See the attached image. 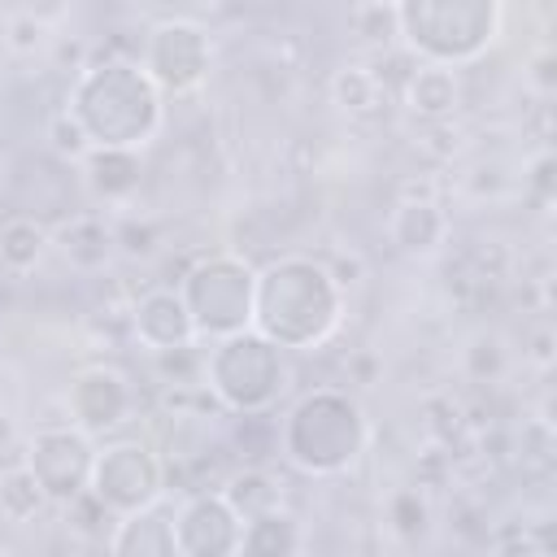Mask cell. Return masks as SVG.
I'll list each match as a JSON object with an SVG mask.
<instances>
[{
	"label": "cell",
	"instance_id": "cell-1",
	"mask_svg": "<svg viewBox=\"0 0 557 557\" xmlns=\"http://www.w3.org/2000/svg\"><path fill=\"white\" fill-rule=\"evenodd\" d=\"M344 322V287L313 257H274L252 283V331L283 352L326 344Z\"/></svg>",
	"mask_w": 557,
	"mask_h": 557
},
{
	"label": "cell",
	"instance_id": "cell-2",
	"mask_svg": "<svg viewBox=\"0 0 557 557\" xmlns=\"http://www.w3.org/2000/svg\"><path fill=\"white\" fill-rule=\"evenodd\" d=\"M70 117L83 126L91 148H126L139 152L157 139L165 122V96L131 57L87 61L65 96Z\"/></svg>",
	"mask_w": 557,
	"mask_h": 557
},
{
	"label": "cell",
	"instance_id": "cell-3",
	"mask_svg": "<svg viewBox=\"0 0 557 557\" xmlns=\"http://www.w3.org/2000/svg\"><path fill=\"white\" fill-rule=\"evenodd\" d=\"M370 448V422L352 392L309 387L278 422V457L309 479H335Z\"/></svg>",
	"mask_w": 557,
	"mask_h": 557
},
{
	"label": "cell",
	"instance_id": "cell-4",
	"mask_svg": "<svg viewBox=\"0 0 557 557\" xmlns=\"http://www.w3.org/2000/svg\"><path fill=\"white\" fill-rule=\"evenodd\" d=\"M505 26L500 0H400L396 35L426 65H470L479 61Z\"/></svg>",
	"mask_w": 557,
	"mask_h": 557
},
{
	"label": "cell",
	"instance_id": "cell-5",
	"mask_svg": "<svg viewBox=\"0 0 557 557\" xmlns=\"http://www.w3.org/2000/svg\"><path fill=\"white\" fill-rule=\"evenodd\" d=\"M200 383L235 418L270 413L287 387V361L283 348H274L265 335L248 326L209 344V352L200 357Z\"/></svg>",
	"mask_w": 557,
	"mask_h": 557
},
{
	"label": "cell",
	"instance_id": "cell-6",
	"mask_svg": "<svg viewBox=\"0 0 557 557\" xmlns=\"http://www.w3.org/2000/svg\"><path fill=\"white\" fill-rule=\"evenodd\" d=\"M252 283L257 265L239 252H205L178 278V296L196 326V339H226L252 326Z\"/></svg>",
	"mask_w": 557,
	"mask_h": 557
},
{
	"label": "cell",
	"instance_id": "cell-7",
	"mask_svg": "<svg viewBox=\"0 0 557 557\" xmlns=\"http://www.w3.org/2000/svg\"><path fill=\"white\" fill-rule=\"evenodd\" d=\"M135 61L161 96H191L209 83L213 35L191 17H161L157 26H148Z\"/></svg>",
	"mask_w": 557,
	"mask_h": 557
},
{
	"label": "cell",
	"instance_id": "cell-8",
	"mask_svg": "<svg viewBox=\"0 0 557 557\" xmlns=\"http://www.w3.org/2000/svg\"><path fill=\"white\" fill-rule=\"evenodd\" d=\"M87 496L113 518L148 509L165 496V461L144 440H113L96 448Z\"/></svg>",
	"mask_w": 557,
	"mask_h": 557
},
{
	"label": "cell",
	"instance_id": "cell-9",
	"mask_svg": "<svg viewBox=\"0 0 557 557\" xmlns=\"http://www.w3.org/2000/svg\"><path fill=\"white\" fill-rule=\"evenodd\" d=\"M91 461H96V444L78 426H39L22 453V466L35 474L48 505H74L78 496H87Z\"/></svg>",
	"mask_w": 557,
	"mask_h": 557
},
{
	"label": "cell",
	"instance_id": "cell-10",
	"mask_svg": "<svg viewBox=\"0 0 557 557\" xmlns=\"http://www.w3.org/2000/svg\"><path fill=\"white\" fill-rule=\"evenodd\" d=\"M131 405H135L131 379L113 366H83L65 387L70 426H78L83 435L117 431L131 418Z\"/></svg>",
	"mask_w": 557,
	"mask_h": 557
},
{
	"label": "cell",
	"instance_id": "cell-11",
	"mask_svg": "<svg viewBox=\"0 0 557 557\" xmlns=\"http://www.w3.org/2000/svg\"><path fill=\"white\" fill-rule=\"evenodd\" d=\"M244 518L226 505L222 492H196L174 509L178 557H235Z\"/></svg>",
	"mask_w": 557,
	"mask_h": 557
},
{
	"label": "cell",
	"instance_id": "cell-12",
	"mask_svg": "<svg viewBox=\"0 0 557 557\" xmlns=\"http://www.w3.org/2000/svg\"><path fill=\"white\" fill-rule=\"evenodd\" d=\"M131 331L157 357L196 348V326L187 318V305H183L178 287H152V292H144L131 305Z\"/></svg>",
	"mask_w": 557,
	"mask_h": 557
},
{
	"label": "cell",
	"instance_id": "cell-13",
	"mask_svg": "<svg viewBox=\"0 0 557 557\" xmlns=\"http://www.w3.org/2000/svg\"><path fill=\"white\" fill-rule=\"evenodd\" d=\"M448 231H453V222H448L444 205L431 196H405V200H396V209L387 218V235L405 257H435L448 244Z\"/></svg>",
	"mask_w": 557,
	"mask_h": 557
},
{
	"label": "cell",
	"instance_id": "cell-14",
	"mask_svg": "<svg viewBox=\"0 0 557 557\" xmlns=\"http://www.w3.org/2000/svg\"><path fill=\"white\" fill-rule=\"evenodd\" d=\"M109 557H178V540H174V509H165L161 500L135 513L113 518L109 531Z\"/></svg>",
	"mask_w": 557,
	"mask_h": 557
},
{
	"label": "cell",
	"instance_id": "cell-15",
	"mask_svg": "<svg viewBox=\"0 0 557 557\" xmlns=\"http://www.w3.org/2000/svg\"><path fill=\"white\" fill-rule=\"evenodd\" d=\"M400 100H405V109H409L413 117H422V122H448V117L461 109L466 87H461V74H457V70L418 61V65L405 74Z\"/></svg>",
	"mask_w": 557,
	"mask_h": 557
},
{
	"label": "cell",
	"instance_id": "cell-16",
	"mask_svg": "<svg viewBox=\"0 0 557 557\" xmlns=\"http://www.w3.org/2000/svg\"><path fill=\"white\" fill-rule=\"evenodd\" d=\"M83 174H87V187L96 200L126 205L144 183V161H139V152H126V148H91L83 157Z\"/></svg>",
	"mask_w": 557,
	"mask_h": 557
},
{
	"label": "cell",
	"instance_id": "cell-17",
	"mask_svg": "<svg viewBox=\"0 0 557 557\" xmlns=\"http://www.w3.org/2000/svg\"><path fill=\"white\" fill-rule=\"evenodd\" d=\"M52 244H57L61 257H65L74 270H83V274L104 270L109 257L117 252V244H113V226H109L104 218H96V213H78V218H70V222L57 231Z\"/></svg>",
	"mask_w": 557,
	"mask_h": 557
},
{
	"label": "cell",
	"instance_id": "cell-18",
	"mask_svg": "<svg viewBox=\"0 0 557 557\" xmlns=\"http://www.w3.org/2000/svg\"><path fill=\"white\" fill-rule=\"evenodd\" d=\"M300 544H305L300 518L283 505V509H270V513H257V518L244 522L235 557H292Z\"/></svg>",
	"mask_w": 557,
	"mask_h": 557
},
{
	"label": "cell",
	"instance_id": "cell-19",
	"mask_svg": "<svg viewBox=\"0 0 557 557\" xmlns=\"http://www.w3.org/2000/svg\"><path fill=\"white\" fill-rule=\"evenodd\" d=\"M222 496L226 505L248 522L257 513H270V509H283V483L265 470V466H244L235 470L226 483H222Z\"/></svg>",
	"mask_w": 557,
	"mask_h": 557
},
{
	"label": "cell",
	"instance_id": "cell-20",
	"mask_svg": "<svg viewBox=\"0 0 557 557\" xmlns=\"http://www.w3.org/2000/svg\"><path fill=\"white\" fill-rule=\"evenodd\" d=\"M48 244H52V235H48L35 218H26V213L9 218V222L0 226V270H9V274H30V270L44 261Z\"/></svg>",
	"mask_w": 557,
	"mask_h": 557
},
{
	"label": "cell",
	"instance_id": "cell-21",
	"mask_svg": "<svg viewBox=\"0 0 557 557\" xmlns=\"http://www.w3.org/2000/svg\"><path fill=\"white\" fill-rule=\"evenodd\" d=\"M383 78L370 70V65H339L335 74H331V100L348 113V117H370V113H379V104H383Z\"/></svg>",
	"mask_w": 557,
	"mask_h": 557
},
{
	"label": "cell",
	"instance_id": "cell-22",
	"mask_svg": "<svg viewBox=\"0 0 557 557\" xmlns=\"http://www.w3.org/2000/svg\"><path fill=\"white\" fill-rule=\"evenodd\" d=\"M44 509H48V496H44V487L35 483V474L22 461L0 470V518L4 522L22 527V522H35Z\"/></svg>",
	"mask_w": 557,
	"mask_h": 557
},
{
	"label": "cell",
	"instance_id": "cell-23",
	"mask_svg": "<svg viewBox=\"0 0 557 557\" xmlns=\"http://www.w3.org/2000/svg\"><path fill=\"white\" fill-rule=\"evenodd\" d=\"M387 531L405 544H418L431 535V500L418 492V487H396L387 496Z\"/></svg>",
	"mask_w": 557,
	"mask_h": 557
},
{
	"label": "cell",
	"instance_id": "cell-24",
	"mask_svg": "<svg viewBox=\"0 0 557 557\" xmlns=\"http://www.w3.org/2000/svg\"><path fill=\"white\" fill-rule=\"evenodd\" d=\"M48 139H52V148H57L61 157H70V161H83V157L91 152V144H87L83 126L70 117V109H57V113H52V122H48Z\"/></svg>",
	"mask_w": 557,
	"mask_h": 557
},
{
	"label": "cell",
	"instance_id": "cell-25",
	"mask_svg": "<svg viewBox=\"0 0 557 557\" xmlns=\"http://www.w3.org/2000/svg\"><path fill=\"white\" fill-rule=\"evenodd\" d=\"M352 26L366 39H392L396 35V4H361V9H352Z\"/></svg>",
	"mask_w": 557,
	"mask_h": 557
},
{
	"label": "cell",
	"instance_id": "cell-26",
	"mask_svg": "<svg viewBox=\"0 0 557 557\" xmlns=\"http://www.w3.org/2000/svg\"><path fill=\"white\" fill-rule=\"evenodd\" d=\"M492 557H553V548H548V540L540 535V531H509V535H500L496 540V548H492Z\"/></svg>",
	"mask_w": 557,
	"mask_h": 557
},
{
	"label": "cell",
	"instance_id": "cell-27",
	"mask_svg": "<svg viewBox=\"0 0 557 557\" xmlns=\"http://www.w3.org/2000/svg\"><path fill=\"white\" fill-rule=\"evenodd\" d=\"M527 183H531V191H535L540 200H548V196H553V157H548V152H540V157H535V165H531V178H527Z\"/></svg>",
	"mask_w": 557,
	"mask_h": 557
},
{
	"label": "cell",
	"instance_id": "cell-28",
	"mask_svg": "<svg viewBox=\"0 0 557 557\" xmlns=\"http://www.w3.org/2000/svg\"><path fill=\"white\" fill-rule=\"evenodd\" d=\"M535 361H540V366H548V361H553V352H548V331L535 339Z\"/></svg>",
	"mask_w": 557,
	"mask_h": 557
},
{
	"label": "cell",
	"instance_id": "cell-29",
	"mask_svg": "<svg viewBox=\"0 0 557 557\" xmlns=\"http://www.w3.org/2000/svg\"><path fill=\"white\" fill-rule=\"evenodd\" d=\"M9 57V30H4V9H0V61Z\"/></svg>",
	"mask_w": 557,
	"mask_h": 557
},
{
	"label": "cell",
	"instance_id": "cell-30",
	"mask_svg": "<svg viewBox=\"0 0 557 557\" xmlns=\"http://www.w3.org/2000/svg\"><path fill=\"white\" fill-rule=\"evenodd\" d=\"M292 557H318V553H313V548H305V544H300V548H296V553H292Z\"/></svg>",
	"mask_w": 557,
	"mask_h": 557
},
{
	"label": "cell",
	"instance_id": "cell-31",
	"mask_svg": "<svg viewBox=\"0 0 557 557\" xmlns=\"http://www.w3.org/2000/svg\"><path fill=\"white\" fill-rule=\"evenodd\" d=\"M0 557H13V553H0Z\"/></svg>",
	"mask_w": 557,
	"mask_h": 557
}]
</instances>
